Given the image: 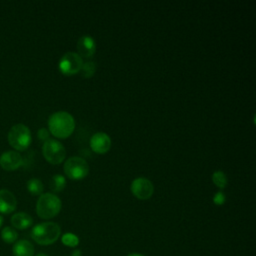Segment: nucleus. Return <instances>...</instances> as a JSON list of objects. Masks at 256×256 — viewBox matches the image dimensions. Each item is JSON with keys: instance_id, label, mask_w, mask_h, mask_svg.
Segmentation results:
<instances>
[{"instance_id": "393cba45", "label": "nucleus", "mask_w": 256, "mask_h": 256, "mask_svg": "<svg viewBox=\"0 0 256 256\" xmlns=\"http://www.w3.org/2000/svg\"><path fill=\"white\" fill-rule=\"evenodd\" d=\"M36 256H47V255L44 254V253H38Z\"/></svg>"}, {"instance_id": "412c9836", "label": "nucleus", "mask_w": 256, "mask_h": 256, "mask_svg": "<svg viewBox=\"0 0 256 256\" xmlns=\"http://www.w3.org/2000/svg\"><path fill=\"white\" fill-rule=\"evenodd\" d=\"M225 199H226V197H225V195H224V193H223L222 191H218V192L215 193V195L213 196V202H214V204H216V205H222V204H224Z\"/></svg>"}, {"instance_id": "4468645a", "label": "nucleus", "mask_w": 256, "mask_h": 256, "mask_svg": "<svg viewBox=\"0 0 256 256\" xmlns=\"http://www.w3.org/2000/svg\"><path fill=\"white\" fill-rule=\"evenodd\" d=\"M14 256H33L34 247L28 240H19L15 242L12 248Z\"/></svg>"}, {"instance_id": "6ab92c4d", "label": "nucleus", "mask_w": 256, "mask_h": 256, "mask_svg": "<svg viewBox=\"0 0 256 256\" xmlns=\"http://www.w3.org/2000/svg\"><path fill=\"white\" fill-rule=\"evenodd\" d=\"M96 70V64L93 61H88L83 63L81 67V74L84 78H91Z\"/></svg>"}, {"instance_id": "ddd939ff", "label": "nucleus", "mask_w": 256, "mask_h": 256, "mask_svg": "<svg viewBox=\"0 0 256 256\" xmlns=\"http://www.w3.org/2000/svg\"><path fill=\"white\" fill-rule=\"evenodd\" d=\"M11 224L14 228L23 230L29 228L33 224V219L25 212H18L11 217Z\"/></svg>"}, {"instance_id": "7ed1b4c3", "label": "nucleus", "mask_w": 256, "mask_h": 256, "mask_svg": "<svg viewBox=\"0 0 256 256\" xmlns=\"http://www.w3.org/2000/svg\"><path fill=\"white\" fill-rule=\"evenodd\" d=\"M61 200L53 193L41 194L36 203L37 215L42 219H51L61 210Z\"/></svg>"}, {"instance_id": "5701e85b", "label": "nucleus", "mask_w": 256, "mask_h": 256, "mask_svg": "<svg viewBox=\"0 0 256 256\" xmlns=\"http://www.w3.org/2000/svg\"><path fill=\"white\" fill-rule=\"evenodd\" d=\"M72 256H81V251L80 250H76L73 252Z\"/></svg>"}, {"instance_id": "1a4fd4ad", "label": "nucleus", "mask_w": 256, "mask_h": 256, "mask_svg": "<svg viewBox=\"0 0 256 256\" xmlns=\"http://www.w3.org/2000/svg\"><path fill=\"white\" fill-rule=\"evenodd\" d=\"M24 163L23 157L16 151H6L0 156V166L7 171H14Z\"/></svg>"}, {"instance_id": "4be33fe9", "label": "nucleus", "mask_w": 256, "mask_h": 256, "mask_svg": "<svg viewBox=\"0 0 256 256\" xmlns=\"http://www.w3.org/2000/svg\"><path fill=\"white\" fill-rule=\"evenodd\" d=\"M37 135H38V139L43 141V142H45V141H47L49 139V132H48V130L46 128H40L38 130Z\"/></svg>"}, {"instance_id": "f3484780", "label": "nucleus", "mask_w": 256, "mask_h": 256, "mask_svg": "<svg viewBox=\"0 0 256 256\" xmlns=\"http://www.w3.org/2000/svg\"><path fill=\"white\" fill-rule=\"evenodd\" d=\"M27 190L32 195H41L43 192V183L37 178H32L27 181Z\"/></svg>"}, {"instance_id": "f8f14e48", "label": "nucleus", "mask_w": 256, "mask_h": 256, "mask_svg": "<svg viewBox=\"0 0 256 256\" xmlns=\"http://www.w3.org/2000/svg\"><path fill=\"white\" fill-rule=\"evenodd\" d=\"M17 206V200L14 194L8 189L0 190V212L3 214H9L15 211Z\"/></svg>"}, {"instance_id": "f257e3e1", "label": "nucleus", "mask_w": 256, "mask_h": 256, "mask_svg": "<svg viewBox=\"0 0 256 256\" xmlns=\"http://www.w3.org/2000/svg\"><path fill=\"white\" fill-rule=\"evenodd\" d=\"M48 128L51 134L56 138L65 139L73 133L75 121L70 113L66 111H58L49 117Z\"/></svg>"}, {"instance_id": "39448f33", "label": "nucleus", "mask_w": 256, "mask_h": 256, "mask_svg": "<svg viewBox=\"0 0 256 256\" xmlns=\"http://www.w3.org/2000/svg\"><path fill=\"white\" fill-rule=\"evenodd\" d=\"M65 175L72 180H81L89 173V165L81 157L73 156L68 158L63 166Z\"/></svg>"}, {"instance_id": "a211bd4d", "label": "nucleus", "mask_w": 256, "mask_h": 256, "mask_svg": "<svg viewBox=\"0 0 256 256\" xmlns=\"http://www.w3.org/2000/svg\"><path fill=\"white\" fill-rule=\"evenodd\" d=\"M212 181L213 183L220 189H223L227 186L228 184V179L227 176L224 172L222 171H215L212 174Z\"/></svg>"}, {"instance_id": "9d476101", "label": "nucleus", "mask_w": 256, "mask_h": 256, "mask_svg": "<svg viewBox=\"0 0 256 256\" xmlns=\"http://www.w3.org/2000/svg\"><path fill=\"white\" fill-rule=\"evenodd\" d=\"M90 147L97 154H105L111 148V139L107 133L97 132L90 139Z\"/></svg>"}, {"instance_id": "6e6552de", "label": "nucleus", "mask_w": 256, "mask_h": 256, "mask_svg": "<svg viewBox=\"0 0 256 256\" xmlns=\"http://www.w3.org/2000/svg\"><path fill=\"white\" fill-rule=\"evenodd\" d=\"M132 194L139 200L149 199L154 192V186L152 182L144 177H138L134 179L130 186Z\"/></svg>"}, {"instance_id": "f03ea898", "label": "nucleus", "mask_w": 256, "mask_h": 256, "mask_svg": "<svg viewBox=\"0 0 256 256\" xmlns=\"http://www.w3.org/2000/svg\"><path fill=\"white\" fill-rule=\"evenodd\" d=\"M61 234L60 226L55 222H43L33 227L31 237L40 245L53 244Z\"/></svg>"}, {"instance_id": "0eeeda50", "label": "nucleus", "mask_w": 256, "mask_h": 256, "mask_svg": "<svg viewBox=\"0 0 256 256\" xmlns=\"http://www.w3.org/2000/svg\"><path fill=\"white\" fill-rule=\"evenodd\" d=\"M83 65L82 58L75 52L65 53L58 64L60 72L66 76H72L77 74Z\"/></svg>"}, {"instance_id": "9b49d317", "label": "nucleus", "mask_w": 256, "mask_h": 256, "mask_svg": "<svg viewBox=\"0 0 256 256\" xmlns=\"http://www.w3.org/2000/svg\"><path fill=\"white\" fill-rule=\"evenodd\" d=\"M77 51L78 55L84 58H90L94 55L96 51V43L91 36L84 35L79 38L77 42Z\"/></svg>"}, {"instance_id": "dca6fc26", "label": "nucleus", "mask_w": 256, "mask_h": 256, "mask_svg": "<svg viewBox=\"0 0 256 256\" xmlns=\"http://www.w3.org/2000/svg\"><path fill=\"white\" fill-rule=\"evenodd\" d=\"M18 238V233L16 232V230L12 227L6 226L2 229L1 231V239L7 243V244H12L15 243L16 240Z\"/></svg>"}, {"instance_id": "a878e982", "label": "nucleus", "mask_w": 256, "mask_h": 256, "mask_svg": "<svg viewBox=\"0 0 256 256\" xmlns=\"http://www.w3.org/2000/svg\"><path fill=\"white\" fill-rule=\"evenodd\" d=\"M2 222H3V219H2V217H1V215H0V227H1V225H2Z\"/></svg>"}, {"instance_id": "20e7f679", "label": "nucleus", "mask_w": 256, "mask_h": 256, "mask_svg": "<svg viewBox=\"0 0 256 256\" xmlns=\"http://www.w3.org/2000/svg\"><path fill=\"white\" fill-rule=\"evenodd\" d=\"M31 140L30 129L24 124H15L8 132V142L17 151L26 150Z\"/></svg>"}, {"instance_id": "423d86ee", "label": "nucleus", "mask_w": 256, "mask_h": 256, "mask_svg": "<svg viewBox=\"0 0 256 256\" xmlns=\"http://www.w3.org/2000/svg\"><path fill=\"white\" fill-rule=\"evenodd\" d=\"M42 153L46 161L51 164H60L66 157L65 147L55 139H48L42 146Z\"/></svg>"}, {"instance_id": "aec40b11", "label": "nucleus", "mask_w": 256, "mask_h": 256, "mask_svg": "<svg viewBox=\"0 0 256 256\" xmlns=\"http://www.w3.org/2000/svg\"><path fill=\"white\" fill-rule=\"evenodd\" d=\"M62 243L68 247H76L79 243V239L73 233H65L62 236Z\"/></svg>"}, {"instance_id": "b1692460", "label": "nucleus", "mask_w": 256, "mask_h": 256, "mask_svg": "<svg viewBox=\"0 0 256 256\" xmlns=\"http://www.w3.org/2000/svg\"><path fill=\"white\" fill-rule=\"evenodd\" d=\"M127 256H144V255H141V254H137V253H132V254H129Z\"/></svg>"}, {"instance_id": "2eb2a0df", "label": "nucleus", "mask_w": 256, "mask_h": 256, "mask_svg": "<svg viewBox=\"0 0 256 256\" xmlns=\"http://www.w3.org/2000/svg\"><path fill=\"white\" fill-rule=\"evenodd\" d=\"M66 186V179L61 174L53 175L50 180V188L53 192H60Z\"/></svg>"}]
</instances>
